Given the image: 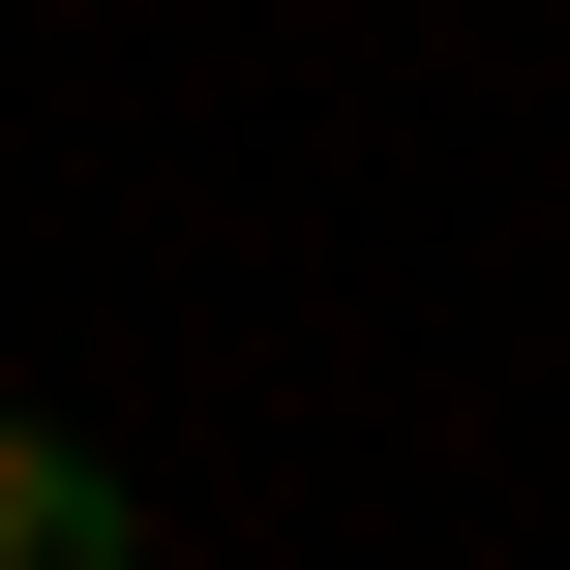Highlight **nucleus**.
Listing matches in <instances>:
<instances>
[{"label":"nucleus","instance_id":"f257e3e1","mask_svg":"<svg viewBox=\"0 0 570 570\" xmlns=\"http://www.w3.org/2000/svg\"><path fill=\"white\" fill-rule=\"evenodd\" d=\"M0 570H150V511H120V451L0 421Z\"/></svg>","mask_w":570,"mask_h":570}]
</instances>
